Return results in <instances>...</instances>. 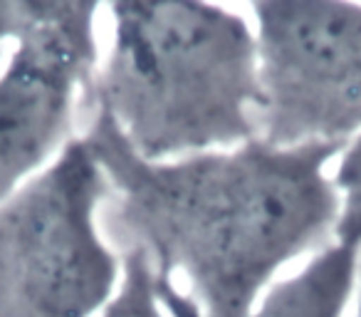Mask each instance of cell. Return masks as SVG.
Segmentation results:
<instances>
[{
	"label": "cell",
	"instance_id": "cell-1",
	"mask_svg": "<svg viewBox=\"0 0 361 317\" xmlns=\"http://www.w3.org/2000/svg\"><path fill=\"white\" fill-rule=\"evenodd\" d=\"M124 228L154 261L191 285L201 317H250L275 275L334 231L339 198L326 167L339 144L233 149L146 162L104 112L85 134Z\"/></svg>",
	"mask_w": 361,
	"mask_h": 317
},
{
	"label": "cell",
	"instance_id": "cell-2",
	"mask_svg": "<svg viewBox=\"0 0 361 317\" xmlns=\"http://www.w3.org/2000/svg\"><path fill=\"white\" fill-rule=\"evenodd\" d=\"M109 13V50L87 92L136 156L173 162L257 139L260 55L245 18L196 0Z\"/></svg>",
	"mask_w": 361,
	"mask_h": 317
},
{
	"label": "cell",
	"instance_id": "cell-3",
	"mask_svg": "<svg viewBox=\"0 0 361 317\" xmlns=\"http://www.w3.org/2000/svg\"><path fill=\"white\" fill-rule=\"evenodd\" d=\"M109 181L85 136L0 203V317H97L121 280L99 228Z\"/></svg>",
	"mask_w": 361,
	"mask_h": 317
},
{
	"label": "cell",
	"instance_id": "cell-4",
	"mask_svg": "<svg viewBox=\"0 0 361 317\" xmlns=\"http://www.w3.org/2000/svg\"><path fill=\"white\" fill-rule=\"evenodd\" d=\"M257 136L275 146L339 144L361 134V3H255Z\"/></svg>",
	"mask_w": 361,
	"mask_h": 317
},
{
	"label": "cell",
	"instance_id": "cell-5",
	"mask_svg": "<svg viewBox=\"0 0 361 317\" xmlns=\"http://www.w3.org/2000/svg\"><path fill=\"white\" fill-rule=\"evenodd\" d=\"M99 3L35 0L32 20L0 70V203L72 139L80 92L99 62Z\"/></svg>",
	"mask_w": 361,
	"mask_h": 317
},
{
	"label": "cell",
	"instance_id": "cell-6",
	"mask_svg": "<svg viewBox=\"0 0 361 317\" xmlns=\"http://www.w3.org/2000/svg\"><path fill=\"white\" fill-rule=\"evenodd\" d=\"M359 256L361 251L334 241L295 275L272 282L250 317H346L359 290Z\"/></svg>",
	"mask_w": 361,
	"mask_h": 317
},
{
	"label": "cell",
	"instance_id": "cell-7",
	"mask_svg": "<svg viewBox=\"0 0 361 317\" xmlns=\"http://www.w3.org/2000/svg\"><path fill=\"white\" fill-rule=\"evenodd\" d=\"M99 317H171L161 300V275L151 256L134 246L121 258V280Z\"/></svg>",
	"mask_w": 361,
	"mask_h": 317
},
{
	"label": "cell",
	"instance_id": "cell-8",
	"mask_svg": "<svg viewBox=\"0 0 361 317\" xmlns=\"http://www.w3.org/2000/svg\"><path fill=\"white\" fill-rule=\"evenodd\" d=\"M331 184L339 198L334 223L336 241L361 251V134L339 151Z\"/></svg>",
	"mask_w": 361,
	"mask_h": 317
},
{
	"label": "cell",
	"instance_id": "cell-9",
	"mask_svg": "<svg viewBox=\"0 0 361 317\" xmlns=\"http://www.w3.org/2000/svg\"><path fill=\"white\" fill-rule=\"evenodd\" d=\"M35 0H0V42H16L32 20Z\"/></svg>",
	"mask_w": 361,
	"mask_h": 317
},
{
	"label": "cell",
	"instance_id": "cell-10",
	"mask_svg": "<svg viewBox=\"0 0 361 317\" xmlns=\"http://www.w3.org/2000/svg\"><path fill=\"white\" fill-rule=\"evenodd\" d=\"M161 275V300H164L166 310L171 312V317H201V310L198 305L191 300V295H183V292L176 287L173 277Z\"/></svg>",
	"mask_w": 361,
	"mask_h": 317
},
{
	"label": "cell",
	"instance_id": "cell-11",
	"mask_svg": "<svg viewBox=\"0 0 361 317\" xmlns=\"http://www.w3.org/2000/svg\"><path fill=\"white\" fill-rule=\"evenodd\" d=\"M356 317H361V287H359V302H356Z\"/></svg>",
	"mask_w": 361,
	"mask_h": 317
}]
</instances>
